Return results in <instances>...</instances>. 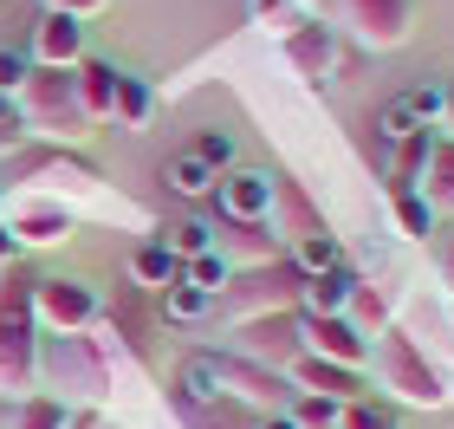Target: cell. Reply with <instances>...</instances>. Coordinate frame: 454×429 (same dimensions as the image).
Returning a JSON list of instances; mask_svg holds the SVG:
<instances>
[{
    "mask_svg": "<svg viewBox=\"0 0 454 429\" xmlns=\"http://www.w3.org/2000/svg\"><path fill=\"white\" fill-rule=\"evenodd\" d=\"M39 391L72 403H105L111 391V358L85 332H39Z\"/></svg>",
    "mask_w": 454,
    "mask_h": 429,
    "instance_id": "cell-1",
    "label": "cell"
},
{
    "mask_svg": "<svg viewBox=\"0 0 454 429\" xmlns=\"http://www.w3.org/2000/svg\"><path fill=\"white\" fill-rule=\"evenodd\" d=\"M39 391V319H33V280L13 274L0 286V397Z\"/></svg>",
    "mask_w": 454,
    "mask_h": 429,
    "instance_id": "cell-2",
    "label": "cell"
},
{
    "mask_svg": "<svg viewBox=\"0 0 454 429\" xmlns=\"http://www.w3.org/2000/svg\"><path fill=\"white\" fill-rule=\"evenodd\" d=\"M20 124H27V137H52V143H78L91 131V117L78 111V91H72V72L59 66H33L27 85H20L13 98Z\"/></svg>",
    "mask_w": 454,
    "mask_h": 429,
    "instance_id": "cell-3",
    "label": "cell"
},
{
    "mask_svg": "<svg viewBox=\"0 0 454 429\" xmlns=\"http://www.w3.org/2000/svg\"><path fill=\"white\" fill-rule=\"evenodd\" d=\"M370 364H377V391H389L396 403H409V410H442L448 403V384H442L435 364L422 358L416 338H403V332L370 338Z\"/></svg>",
    "mask_w": 454,
    "mask_h": 429,
    "instance_id": "cell-4",
    "label": "cell"
},
{
    "mask_svg": "<svg viewBox=\"0 0 454 429\" xmlns=\"http://www.w3.org/2000/svg\"><path fill=\"white\" fill-rule=\"evenodd\" d=\"M299 293H305V274L279 254V260H260V267H234L215 306H227L234 319H254V313H299Z\"/></svg>",
    "mask_w": 454,
    "mask_h": 429,
    "instance_id": "cell-5",
    "label": "cell"
},
{
    "mask_svg": "<svg viewBox=\"0 0 454 429\" xmlns=\"http://www.w3.org/2000/svg\"><path fill=\"white\" fill-rule=\"evenodd\" d=\"M33 319H39V332H91L105 319V299L78 274H46V280H33Z\"/></svg>",
    "mask_w": 454,
    "mask_h": 429,
    "instance_id": "cell-6",
    "label": "cell"
},
{
    "mask_svg": "<svg viewBox=\"0 0 454 429\" xmlns=\"http://www.w3.org/2000/svg\"><path fill=\"white\" fill-rule=\"evenodd\" d=\"M338 27L364 52H396L416 33V0H338Z\"/></svg>",
    "mask_w": 454,
    "mask_h": 429,
    "instance_id": "cell-7",
    "label": "cell"
},
{
    "mask_svg": "<svg viewBox=\"0 0 454 429\" xmlns=\"http://www.w3.org/2000/svg\"><path fill=\"white\" fill-rule=\"evenodd\" d=\"M305 352V332H299V313H254V319H234V358H254L266 371H286Z\"/></svg>",
    "mask_w": 454,
    "mask_h": 429,
    "instance_id": "cell-8",
    "label": "cell"
},
{
    "mask_svg": "<svg viewBox=\"0 0 454 429\" xmlns=\"http://www.w3.org/2000/svg\"><path fill=\"white\" fill-rule=\"evenodd\" d=\"M273 202H279V176L247 170V163H234V170L215 182V209L234 221V228H260V221H273Z\"/></svg>",
    "mask_w": 454,
    "mask_h": 429,
    "instance_id": "cell-9",
    "label": "cell"
},
{
    "mask_svg": "<svg viewBox=\"0 0 454 429\" xmlns=\"http://www.w3.org/2000/svg\"><path fill=\"white\" fill-rule=\"evenodd\" d=\"M279 52H286V66H293L305 85H332V72H338V33L325 27V20H293V27L279 33Z\"/></svg>",
    "mask_w": 454,
    "mask_h": 429,
    "instance_id": "cell-10",
    "label": "cell"
},
{
    "mask_svg": "<svg viewBox=\"0 0 454 429\" xmlns=\"http://www.w3.org/2000/svg\"><path fill=\"white\" fill-rule=\"evenodd\" d=\"M221 358V384H227V403H254V417L260 410H273V403H293V377L286 371H266V364L254 358H234V352H215Z\"/></svg>",
    "mask_w": 454,
    "mask_h": 429,
    "instance_id": "cell-11",
    "label": "cell"
},
{
    "mask_svg": "<svg viewBox=\"0 0 454 429\" xmlns=\"http://www.w3.org/2000/svg\"><path fill=\"white\" fill-rule=\"evenodd\" d=\"M27 59L33 66H59V72H78L85 66V20H72V13H39V27L27 39Z\"/></svg>",
    "mask_w": 454,
    "mask_h": 429,
    "instance_id": "cell-12",
    "label": "cell"
},
{
    "mask_svg": "<svg viewBox=\"0 0 454 429\" xmlns=\"http://www.w3.org/2000/svg\"><path fill=\"white\" fill-rule=\"evenodd\" d=\"M299 332H305V352H312V358L350 364V371H364V364H370V338H364L344 313H338V319H312V313H299Z\"/></svg>",
    "mask_w": 454,
    "mask_h": 429,
    "instance_id": "cell-13",
    "label": "cell"
},
{
    "mask_svg": "<svg viewBox=\"0 0 454 429\" xmlns=\"http://www.w3.org/2000/svg\"><path fill=\"white\" fill-rule=\"evenodd\" d=\"M286 377H293V391H312V397H332V403H357V397H370V391H364V371L332 364V358H312V352H299L293 364H286Z\"/></svg>",
    "mask_w": 454,
    "mask_h": 429,
    "instance_id": "cell-14",
    "label": "cell"
},
{
    "mask_svg": "<svg viewBox=\"0 0 454 429\" xmlns=\"http://www.w3.org/2000/svg\"><path fill=\"white\" fill-rule=\"evenodd\" d=\"M416 195H422L435 215H454V137H442V131L428 137V156H422Z\"/></svg>",
    "mask_w": 454,
    "mask_h": 429,
    "instance_id": "cell-15",
    "label": "cell"
},
{
    "mask_svg": "<svg viewBox=\"0 0 454 429\" xmlns=\"http://www.w3.org/2000/svg\"><path fill=\"white\" fill-rule=\"evenodd\" d=\"M117 66H111V59H85V66H78L72 72V91H78V111H85L91 117V124H105V117H111V105H117Z\"/></svg>",
    "mask_w": 454,
    "mask_h": 429,
    "instance_id": "cell-16",
    "label": "cell"
},
{
    "mask_svg": "<svg viewBox=\"0 0 454 429\" xmlns=\"http://www.w3.org/2000/svg\"><path fill=\"white\" fill-rule=\"evenodd\" d=\"M176 280H182V254L169 241H143L130 254V286H143V293H169Z\"/></svg>",
    "mask_w": 454,
    "mask_h": 429,
    "instance_id": "cell-17",
    "label": "cell"
},
{
    "mask_svg": "<svg viewBox=\"0 0 454 429\" xmlns=\"http://www.w3.org/2000/svg\"><path fill=\"white\" fill-rule=\"evenodd\" d=\"M357 280L364 274H350V267H332V274H318V280H305V293H299V313H312V319H338L350 293H357Z\"/></svg>",
    "mask_w": 454,
    "mask_h": 429,
    "instance_id": "cell-18",
    "label": "cell"
},
{
    "mask_svg": "<svg viewBox=\"0 0 454 429\" xmlns=\"http://www.w3.org/2000/svg\"><path fill=\"white\" fill-rule=\"evenodd\" d=\"M176 403H227V384H221V358H215V352L182 358V371H176Z\"/></svg>",
    "mask_w": 454,
    "mask_h": 429,
    "instance_id": "cell-19",
    "label": "cell"
},
{
    "mask_svg": "<svg viewBox=\"0 0 454 429\" xmlns=\"http://www.w3.org/2000/svg\"><path fill=\"white\" fill-rule=\"evenodd\" d=\"M286 260L305 274V280H318V274H332V267H344V248H338V234H325V228H312V234H299V241H286Z\"/></svg>",
    "mask_w": 454,
    "mask_h": 429,
    "instance_id": "cell-20",
    "label": "cell"
},
{
    "mask_svg": "<svg viewBox=\"0 0 454 429\" xmlns=\"http://www.w3.org/2000/svg\"><path fill=\"white\" fill-rule=\"evenodd\" d=\"M162 182H169V195H182V202H208L221 176H215V170H208V163H201L195 150H182V156H169Z\"/></svg>",
    "mask_w": 454,
    "mask_h": 429,
    "instance_id": "cell-21",
    "label": "cell"
},
{
    "mask_svg": "<svg viewBox=\"0 0 454 429\" xmlns=\"http://www.w3.org/2000/svg\"><path fill=\"white\" fill-rule=\"evenodd\" d=\"M150 117H156V91H150V78H130V72H123V78H117L111 124H123V131H150Z\"/></svg>",
    "mask_w": 454,
    "mask_h": 429,
    "instance_id": "cell-22",
    "label": "cell"
},
{
    "mask_svg": "<svg viewBox=\"0 0 454 429\" xmlns=\"http://www.w3.org/2000/svg\"><path fill=\"white\" fill-rule=\"evenodd\" d=\"M389 221H396V234H409V241H428V234H435V209H428L409 182H389Z\"/></svg>",
    "mask_w": 454,
    "mask_h": 429,
    "instance_id": "cell-23",
    "label": "cell"
},
{
    "mask_svg": "<svg viewBox=\"0 0 454 429\" xmlns=\"http://www.w3.org/2000/svg\"><path fill=\"white\" fill-rule=\"evenodd\" d=\"M72 234V215L66 209H27L13 221V241L20 248H59V241Z\"/></svg>",
    "mask_w": 454,
    "mask_h": 429,
    "instance_id": "cell-24",
    "label": "cell"
},
{
    "mask_svg": "<svg viewBox=\"0 0 454 429\" xmlns=\"http://www.w3.org/2000/svg\"><path fill=\"white\" fill-rule=\"evenodd\" d=\"M143 299H150V293H143V286H130V293H123L117 306H105V319L117 325V332H123V345H130V352H143V358H150V325H143Z\"/></svg>",
    "mask_w": 454,
    "mask_h": 429,
    "instance_id": "cell-25",
    "label": "cell"
},
{
    "mask_svg": "<svg viewBox=\"0 0 454 429\" xmlns=\"http://www.w3.org/2000/svg\"><path fill=\"white\" fill-rule=\"evenodd\" d=\"M162 299V319H169V325H201V319H215L221 313V306H215V293H201V286H169V293H156Z\"/></svg>",
    "mask_w": 454,
    "mask_h": 429,
    "instance_id": "cell-26",
    "label": "cell"
},
{
    "mask_svg": "<svg viewBox=\"0 0 454 429\" xmlns=\"http://www.w3.org/2000/svg\"><path fill=\"white\" fill-rule=\"evenodd\" d=\"M344 319L357 325L364 338H383V332H389V299H383V293H377V286H370V280H357V293H350Z\"/></svg>",
    "mask_w": 454,
    "mask_h": 429,
    "instance_id": "cell-27",
    "label": "cell"
},
{
    "mask_svg": "<svg viewBox=\"0 0 454 429\" xmlns=\"http://www.w3.org/2000/svg\"><path fill=\"white\" fill-rule=\"evenodd\" d=\"M182 410V429H254V410L240 403H176Z\"/></svg>",
    "mask_w": 454,
    "mask_h": 429,
    "instance_id": "cell-28",
    "label": "cell"
},
{
    "mask_svg": "<svg viewBox=\"0 0 454 429\" xmlns=\"http://www.w3.org/2000/svg\"><path fill=\"white\" fill-rule=\"evenodd\" d=\"M72 423V410L59 397H46V391H33V397H20L13 403V423L7 429H66Z\"/></svg>",
    "mask_w": 454,
    "mask_h": 429,
    "instance_id": "cell-29",
    "label": "cell"
},
{
    "mask_svg": "<svg viewBox=\"0 0 454 429\" xmlns=\"http://www.w3.org/2000/svg\"><path fill=\"white\" fill-rule=\"evenodd\" d=\"M227 274H234V260H227L221 248H215V254H195V260H182V286H201V293H215V299H221Z\"/></svg>",
    "mask_w": 454,
    "mask_h": 429,
    "instance_id": "cell-30",
    "label": "cell"
},
{
    "mask_svg": "<svg viewBox=\"0 0 454 429\" xmlns=\"http://www.w3.org/2000/svg\"><path fill=\"white\" fill-rule=\"evenodd\" d=\"M162 241H169V248H176L182 260H195V254H215V248H221V234H215V228H208V221H201V215L176 221V228L162 234Z\"/></svg>",
    "mask_w": 454,
    "mask_h": 429,
    "instance_id": "cell-31",
    "label": "cell"
},
{
    "mask_svg": "<svg viewBox=\"0 0 454 429\" xmlns=\"http://www.w3.org/2000/svg\"><path fill=\"white\" fill-rule=\"evenodd\" d=\"M338 410H344V403H332V397L293 391V423H299V429H338Z\"/></svg>",
    "mask_w": 454,
    "mask_h": 429,
    "instance_id": "cell-32",
    "label": "cell"
},
{
    "mask_svg": "<svg viewBox=\"0 0 454 429\" xmlns=\"http://www.w3.org/2000/svg\"><path fill=\"white\" fill-rule=\"evenodd\" d=\"M416 131H422V124H416V111H409L403 98H389V105L377 111V137H383V143H409Z\"/></svg>",
    "mask_w": 454,
    "mask_h": 429,
    "instance_id": "cell-33",
    "label": "cell"
},
{
    "mask_svg": "<svg viewBox=\"0 0 454 429\" xmlns=\"http://www.w3.org/2000/svg\"><path fill=\"white\" fill-rule=\"evenodd\" d=\"M189 150H195L201 163H208L215 176H227V170H234V137H227V131H201V137L189 143Z\"/></svg>",
    "mask_w": 454,
    "mask_h": 429,
    "instance_id": "cell-34",
    "label": "cell"
},
{
    "mask_svg": "<svg viewBox=\"0 0 454 429\" xmlns=\"http://www.w3.org/2000/svg\"><path fill=\"white\" fill-rule=\"evenodd\" d=\"M27 72H33L27 46H0V98H20V85H27Z\"/></svg>",
    "mask_w": 454,
    "mask_h": 429,
    "instance_id": "cell-35",
    "label": "cell"
},
{
    "mask_svg": "<svg viewBox=\"0 0 454 429\" xmlns=\"http://www.w3.org/2000/svg\"><path fill=\"white\" fill-rule=\"evenodd\" d=\"M338 429H396V423H389V410H383V403L357 397V403H344V410H338Z\"/></svg>",
    "mask_w": 454,
    "mask_h": 429,
    "instance_id": "cell-36",
    "label": "cell"
},
{
    "mask_svg": "<svg viewBox=\"0 0 454 429\" xmlns=\"http://www.w3.org/2000/svg\"><path fill=\"white\" fill-rule=\"evenodd\" d=\"M403 105L416 111V124H422V131H435V124H442V85H416V91L403 98Z\"/></svg>",
    "mask_w": 454,
    "mask_h": 429,
    "instance_id": "cell-37",
    "label": "cell"
},
{
    "mask_svg": "<svg viewBox=\"0 0 454 429\" xmlns=\"http://www.w3.org/2000/svg\"><path fill=\"white\" fill-rule=\"evenodd\" d=\"M105 7H111V0H39V13H72V20H91Z\"/></svg>",
    "mask_w": 454,
    "mask_h": 429,
    "instance_id": "cell-38",
    "label": "cell"
},
{
    "mask_svg": "<svg viewBox=\"0 0 454 429\" xmlns=\"http://www.w3.org/2000/svg\"><path fill=\"white\" fill-rule=\"evenodd\" d=\"M442 137H454V78H448V85H442V124H435Z\"/></svg>",
    "mask_w": 454,
    "mask_h": 429,
    "instance_id": "cell-39",
    "label": "cell"
},
{
    "mask_svg": "<svg viewBox=\"0 0 454 429\" xmlns=\"http://www.w3.org/2000/svg\"><path fill=\"white\" fill-rule=\"evenodd\" d=\"M20 143H27V124H0V156L20 150Z\"/></svg>",
    "mask_w": 454,
    "mask_h": 429,
    "instance_id": "cell-40",
    "label": "cell"
},
{
    "mask_svg": "<svg viewBox=\"0 0 454 429\" xmlns=\"http://www.w3.org/2000/svg\"><path fill=\"white\" fill-rule=\"evenodd\" d=\"M20 254V241H13V228H0V260H13Z\"/></svg>",
    "mask_w": 454,
    "mask_h": 429,
    "instance_id": "cell-41",
    "label": "cell"
},
{
    "mask_svg": "<svg viewBox=\"0 0 454 429\" xmlns=\"http://www.w3.org/2000/svg\"><path fill=\"white\" fill-rule=\"evenodd\" d=\"M442 274H448V286H454V241H448V254H442Z\"/></svg>",
    "mask_w": 454,
    "mask_h": 429,
    "instance_id": "cell-42",
    "label": "cell"
}]
</instances>
